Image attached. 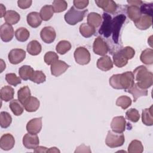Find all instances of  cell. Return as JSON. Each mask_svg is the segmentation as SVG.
Listing matches in <instances>:
<instances>
[{"instance_id": "27", "label": "cell", "mask_w": 153, "mask_h": 153, "mask_svg": "<svg viewBox=\"0 0 153 153\" xmlns=\"http://www.w3.org/2000/svg\"><path fill=\"white\" fill-rule=\"evenodd\" d=\"M128 59L119 50L113 56V62L118 68H122L126 66L128 63Z\"/></svg>"}, {"instance_id": "23", "label": "cell", "mask_w": 153, "mask_h": 153, "mask_svg": "<svg viewBox=\"0 0 153 153\" xmlns=\"http://www.w3.org/2000/svg\"><path fill=\"white\" fill-rule=\"evenodd\" d=\"M87 20L88 25L96 29L101 25L102 19L99 13L91 12L88 14Z\"/></svg>"}, {"instance_id": "13", "label": "cell", "mask_w": 153, "mask_h": 153, "mask_svg": "<svg viewBox=\"0 0 153 153\" xmlns=\"http://www.w3.org/2000/svg\"><path fill=\"white\" fill-rule=\"evenodd\" d=\"M14 32L13 26L8 23H4L0 27V36L2 41L7 42L12 40Z\"/></svg>"}, {"instance_id": "43", "label": "cell", "mask_w": 153, "mask_h": 153, "mask_svg": "<svg viewBox=\"0 0 153 153\" xmlns=\"http://www.w3.org/2000/svg\"><path fill=\"white\" fill-rule=\"evenodd\" d=\"M126 117L133 123H136L140 118L139 111L135 108H131L126 112Z\"/></svg>"}, {"instance_id": "4", "label": "cell", "mask_w": 153, "mask_h": 153, "mask_svg": "<svg viewBox=\"0 0 153 153\" xmlns=\"http://www.w3.org/2000/svg\"><path fill=\"white\" fill-rule=\"evenodd\" d=\"M74 59L75 62L81 65H85L89 63L91 56L89 51L84 47L76 48L74 51Z\"/></svg>"}, {"instance_id": "38", "label": "cell", "mask_w": 153, "mask_h": 153, "mask_svg": "<svg viewBox=\"0 0 153 153\" xmlns=\"http://www.w3.org/2000/svg\"><path fill=\"white\" fill-rule=\"evenodd\" d=\"M72 47L71 44L66 40H62L56 45V51L60 54H65L69 51Z\"/></svg>"}, {"instance_id": "25", "label": "cell", "mask_w": 153, "mask_h": 153, "mask_svg": "<svg viewBox=\"0 0 153 153\" xmlns=\"http://www.w3.org/2000/svg\"><path fill=\"white\" fill-rule=\"evenodd\" d=\"M127 14L129 19L135 22L142 15V13L140 9V7L137 5H130L127 8Z\"/></svg>"}, {"instance_id": "20", "label": "cell", "mask_w": 153, "mask_h": 153, "mask_svg": "<svg viewBox=\"0 0 153 153\" xmlns=\"http://www.w3.org/2000/svg\"><path fill=\"white\" fill-rule=\"evenodd\" d=\"M24 108L27 112H32L36 111L40 105L39 100L35 97L30 96L24 103Z\"/></svg>"}, {"instance_id": "19", "label": "cell", "mask_w": 153, "mask_h": 153, "mask_svg": "<svg viewBox=\"0 0 153 153\" xmlns=\"http://www.w3.org/2000/svg\"><path fill=\"white\" fill-rule=\"evenodd\" d=\"M97 67L103 71H108L113 68V63L108 56H103L97 61Z\"/></svg>"}, {"instance_id": "48", "label": "cell", "mask_w": 153, "mask_h": 153, "mask_svg": "<svg viewBox=\"0 0 153 153\" xmlns=\"http://www.w3.org/2000/svg\"><path fill=\"white\" fill-rule=\"evenodd\" d=\"M74 6L78 10H82L87 7L89 1L87 0H74Z\"/></svg>"}, {"instance_id": "28", "label": "cell", "mask_w": 153, "mask_h": 153, "mask_svg": "<svg viewBox=\"0 0 153 153\" xmlns=\"http://www.w3.org/2000/svg\"><path fill=\"white\" fill-rule=\"evenodd\" d=\"M20 19V14L14 10H8L7 11L5 16L4 20L6 23L9 25H15L19 22Z\"/></svg>"}, {"instance_id": "21", "label": "cell", "mask_w": 153, "mask_h": 153, "mask_svg": "<svg viewBox=\"0 0 153 153\" xmlns=\"http://www.w3.org/2000/svg\"><path fill=\"white\" fill-rule=\"evenodd\" d=\"M28 25L33 28L39 26L42 23V19L39 13L37 12H31L29 13L26 17Z\"/></svg>"}, {"instance_id": "6", "label": "cell", "mask_w": 153, "mask_h": 153, "mask_svg": "<svg viewBox=\"0 0 153 153\" xmlns=\"http://www.w3.org/2000/svg\"><path fill=\"white\" fill-rule=\"evenodd\" d=\"M103 23L99 32L104 37L108 38L112 34V17L107 13L103 14Z\"/></svg>"}, {"instance_id": "7", "label": "cell", "mask_w": 153, "mask_h": 153, "mask_svg": "<svg viewBox=\"0 0 153 153\" xmlns=\"http://www.w3.org/2000/svg\"><path fill=\"white\" fill-rule=\"evenodd\" d=\"M120 81L122 89L127 91L131 88L134 84V78L133 72L131 71H127L121 74Z\"/></svg>"}, {"instance_id": "46", "label": "cell", "mask_w": 153, "mask_h": 153, "mask_svg": "<svg viewBox=\"0 0 153 153\" xmlns=\"http://www.w3.org/2000/svg\"><path fill=\"white\" fill-rule=\"evenodd\" d=\"M120 74H114L109 78L110 85L115 89H122L120 81Z\"/></svg>"}, {"instance_id": "1", "label": "cell", "mask_w": 153, "mask_h": 153, "mask_svg": "<svg viewBox=\"0 0 153 153\" xmlns=\"http://www.w3.org/2000/svg\"><path fill=\"white\" fill-rule=\"evenodd\" d=\"M134 78L137 85L143 89H148L153 84V74L143 65L137 67L133 71Z\"/></svg>"}, {"instance_id": "10", "label": "cell", "mask_w": 153, "mask_h": 153, "mask_svg": "<svg viewBox=\"0 0 153 153\" xmlns=\"http://www.w3.org/2000/svg\"><path fill=\"white\" fill-rule=\"evenodd\" d=\"M41 39L47 44H51L54 41L56 33L54 29L51 26H45L42 29L40 32Z\"/></svg>"}, {"instance_id": "29", "label": "cell", "mask_w": 153, "mask_h": 153, "mask_svg": "<svg viewBox=\"0 0 153 153\" xmlns=\"http://www.w3.org/2000/svg\"><path fill=\"white\" fill-rule=\"evenodd\" d=\"M142 123L148 126H152L153 124V116H152V106L149 108L144 109L142 113Z\"/></svg>"}, {"instance_id": "53", "label": "cell", "mask_w": 153, "mask_h": 153, "mask_svg": "<svg viewBox=\"0 0 153 153\" xmlns=\"http://www.w3.org/2000/svg\"><path fill=\"white\" fill-rule=\"evenodd\" d=\"M0 9H1V14H0V17L2 18V17H4L7 11H6V8L3 5V4H0Z\"/></svg>"}, {"instance_id": "49", "label": "cell", "mask_w": 153, "mask_h": 153, "mask_svg": "<svg viewBox=\"0 0 153 153\" xmlns=\"http://www.w3.org/2000/svg\"><path fill=\"white\" fill-rule=\"evenodd\" d=\"M140 9L141 11L142 14H148L152 16V4H142V5L140 7Z\"/></svg>"}, {"instance_id": "44", "label": "cell", "mask_w": 153, "mask_h": 153, "mask_svg": "<svg viewBox=\"0 0 153 153\" xmlns=\"http://www.w3.org/2000/svg\"><path fill=\"white\" fill-rule=\"evenodd\" d=\"M5 80L10 85L16 87L21 83V79L14 73H9L5 75Z\"/></svg>"}, {"instance_id": "30", "label": "cell", "mask_w": 153, "mask_h": 153, "mask_svg": "<svg viewBox=\"0 0 153 153\" xmlns=\"http://www.w3.org/2000/svg\"><path fill=\"white\" fill-rule=\"evenodd\" d=\"M27 51L32 56L38 55L42 50L41 45L36 40L31 41L27 45Z\"/></svg>"}, {"instance_id": "31", "label": "cell", "mask_w": 153, "mask_h": 153, "mask_svg": "<svg viewBox=\"0 0 153 153\" xmlns=\"http://www.w3.org/2000/svg\"><path fill=\"white\" fill-rule=\"evenodd\" d=\"M34 71H35L30 66L23 65L19 68V74L22 79L26 81L30 79Z\"/></svg>"}, {"instance_id": "22", "label": "cell", "mask_w": 153, "mask_h": 153, "mask_svg": "<svg viewBox=\"0 0 153 153\" xmlns=\"http://www.w3.org/2000/svg\"><path fill=\"white\" fill-rule=\"evenodd\" d=\"M127 91L133 95L134 102H136L137 99L140 97L146 96L148 95V90L146 89L141 88L136 83H134L133 87Z\"/></svg>"}, {"instance_id": "9", "label": "cell", "mask_w": 153, "mask_h": 153, "mask_svg": "<svg viewBox=\"0 0 153 153\" xmlns=\"http://www.w3.org/2000/svg\"><path fill=\"white\" fill-rule=\"evenodd\" d=\"M8 60L11 64L17 65L21 63L26 57V52L21 48L11 50L8 55Z\"/></svg>"}, {"instance_id": "26", "label": "cell", "mask_w": 153, "mask_h": 153, "mask_svg": "<svg viewBox=\"0 0 153 153\" xmlns=\"http://www.w3.org/2000/svg\"><path fill=\"white\" fill-rule=\"evenodd\" d=\"M9 107L16 116H19L22 115L24 111L23 104L19 100L17 99L11 100L10 103Z\"/></svg>"}, {"instance_id": "36", "label": "cell", "mask_w": 153, "mask_h": 153, "mask_svg": "<svg viewBox=\"0 0 153 153\" xmlns=\"http://www.w3.org/2000/svg\"><path fill=\"white\" fill-rule=\"evenodd\" d=\"M143 151V146L142 142L138 140H133L128 146L129 153H142Z\"/></svg>"}, {"instance_id": "15", "label": "cell", "mask_w": 153, "mask_h": 153, "mask_svg": "<svg viewBox=\"0 0 153 153\" xmlns=\"http://www.w3.org/2000/svg\"><path fill=\"white\" fill-rule=\"evenodd\" d=\"M135 26L140 30H146L150 27L152 23V16L142 14L141 16L135 22Z\"/></svg>"}, {"instance_id": "33", "label": "cell", "mask_w": 153, "mask_h": 153, "mask_svg": "<svg viewBox=\"0 0 153 153\" xmlns=\"http://www.w3.org/2000/svg\"><path fill=\"white\" fill-rule=\"evenodd\" d=\"M140 59L145 65L153 63V50L151 48H146L143 50L140 56Z\"/></svg>"}, {"instance_id": "42", "label": "cell", "mask_w": 153, "mask_h": 153, "mask_svg": "<svg viewBox=\"0 0 153 153\" xmlns=\"http://www.w3.org/2000/svg\"><path fill=\"white\" fill-rule=\"evenodd\" d=\"M30 80L36 84H41L45 81L46 76L41 71H35L33 72Z\"/></svg>"}, {"instance_id": "41", "label": "cell", "mask_w": 153, "mask_h": 153, "mask_svg": "<svg viewBox=\"0 0 153 153\" xmlns=\"http://www.w3.org/2000/svg\"><path fill=\"white\" fill-rule=\"evenodd\" d=\"M52 5L54 13L63 12L65 11L68 7V3L64 0H54Z\"/></svg>"}, {"instance_id": "2", "label": "cell", "mask_w": 153, "mask_h": 153, "mask_svg": "<svg viewBox=\"0 0 153 153\" xmlns=\"http://www.w3.org/2000/svg\"><path fill=\"white\" fill-rule=\"evenodd\" d=\"M87 11L88 10H80L76 9L74 6H72L65 14V20L70 25H75L83 20Z\"/></svg>"}, {"instance_id": "3", "label": "cell", "mask_w": 153, "mask_h": 153, "mask_svg": "<svg viewBox=\"0 0 153 153\" xmlns=\"http://www.w3.org/2000/svg\"><path fill=\"white\" fill-rule=\"evenodd\" d=\"M125 141L124 135L123 133H116L113 131H108L106 139V145L110 148H117L122 146Z\"/></svg>"}, {"instance_id": "14", "label": "cell", "mask_w": 153, "mask_h": 153, "mask_svg": "<svg viewBox=\"0 0 153 153\" xmlns=\"http://www.w3.org/2000/svg\"><path fill=\"white\" fill-rule=\"evenodd\" d=\"M126 121L123 116H117L113 118L111 123L112 130L116 133H123L126 130Z\"/></svg>"}, {"instance_id": "45", "label": "cell", "mask_w": 153, "mask_h": 153, "mask_svg": "<svg viewBox=\"0 0 153 153\" xmlns=\"http://www.w3.org/2000/svg\"><path fill=\"white\" fill-rule=\"evenodd\" d=\"M44 59L45 63L47 65H50L56 60H59V56L56 53L53 51H48L45 54Z\"/></svg>"}, {"instance_id": "5", "label": "cell", "mask_w": 153, "mask_h": 153, "mask_svg": "<svg viewBox=\"0 0 153 153\" xmlns=\"http://www.w3.org/2000/svg\"><path fill=\"white\" fill-rule=\"evenodd\" d=\"M126 20V16L120 14L115 16L112 21V34L114 41L117 44L118 42L120 29Z\"/></svg>"}, {"instance_id": "52", "label": "cell", "mask_w": 153, "mask_h": 153, "mask_svg": "<svg viewBox=\"0 0 153 153\" xmlns=\"http://www.w3.org/2000/svg\"><path fill=\"white\" fill-rule=\"evenodd\" d=\"M127 2L130 4V5H137V6H139L140 7L142 4L143 3L142 1H127Z\"/></svg>"}, {"instance_id": "11", "label": "cell", "mask_w": 153, "mask_h": 153, "mask_svg": "<svg viewBox=\"0 0 153 153\" xmlns=\"http://www.w3.org/2000/svg\"><path fill=\"white\" fill-rule=\"evenodd\" d=\"M39 143V137L36 134L26 133L23 137V144L27 149H35Z\"/></svg>"}, {"instance_id": "16", "label": "cell", "mask_w": 153, "mask_h": 153, "mask_svg": "<svg viewBox=\"0 0 153 153\" xmlns=\"http://www.w3.org/2000/svg\"><path fill=\"white\" fill-rule=\"evenodd\" d=\"M42 128V117L33 118L26 124V130L32 134H38Z\"/></svg>"}, {"instance_id": "50", "label": "cell", "mask_w": 153, "mask_h": 153, "mask_svg": "<svg viewBox=\"0 0 153 153\" xmlns=\"http://www.w3.org/2000/svg\"><path fill=\"white\" fill-rule=\"evenodd\" d=\"M31 0H19L17 1V4L19 8L22 9H26L29 8L32 5Z\"/></svg>"}, {"instance_id": "47", "label": "cell", "mask_w": 153, "mask_h": 153, "mask_svg": "<svg viewBox=\"0 0 153 153\" xmlns=\"http://www.w3.org/2000/svg\"><path fill=\"white\" fill-rule=\"evenodd\" d=\"M120 50L128 59V60L131 59L133 57H134V56L135 55L134 50L132 47H129V46L123 47Z\"/></svg>"}, {"instance_id": "35", "label": "cell", "mask_w": 153, "mask_h": 153, "mask_svg": "<svg viewBox=\"0 0 153 153\" xmlns=\"http://www.w3.org/2000/svg\"><path fill=\"white\" fill-rule=\"evenodd\" d=\"M31 96L30 90L27 85L20 88L17 91L18 99L23 104Z\"/></svg>"}, {"instance_id": "54", "label": "cell", "mask_w": 153, "mask_h": 153, "mask_svg": "<svg viewBox=\"0 0 153 153\" xmlns=\"http://www.w3.org/2000/svg\"><path fill=\"white\" fill-rule=\"evenodd\" d=\"M47 152H60V150L57 149L56 147H51L48 148Z\"/></svg>"}, {"instance_id": "40", "label": "cell", "mask_w": 153, "mask_h": 153, "mask_svg": "<svg viewBox=\"0 0 153 153\" xmlns=\"http://www.w3.org/2000/svg\"><path fill=\"white\" fill-rule=\"evenodd\" d=\"M131 105V99L127 96H121L116 100V105L120 106L123 109H126Z\"/></svg>"}, {"instance_id": "8", "label": "cell", "mask_w": 153, "mask_h": 153, "mask_svg": "<svg viewBox=\"0 0 153 153\" xmlns=\"http://www.w3.org/2000/svg\"><path fill=\"white\" fill-rule=\"evenodd\" d=\"M93 50L95 54L99 56H105L109 51L108 44L103 39L100 37H97L93 42Z\"/></svg>"}, {"instance_id": "17", "label": "cell", "mask_w": 153, "mask_h": 153, "mask_svg": "<svg viewBox=\"0 0 153 153\" xmlns=\"http://www.w3.org/2000/svg\"><path fill=\"white\" fill-rule=\"evenodd\" d=\"M15 144V140L13 136L10 133L3 134L0 139V148L4 151L11 149Z\"/></svg>"}, {"instance_id": "18", "label": "cell", "mask_w": 153, "mask_h": 153, "mask_svg": "<svg viewBox=\"0 0 153 153\" xmlns=\"http://www.w3.org/2000/svg\"><path fill=\"white\" fill-rule=\"evenodd\" d=\"M95 3L105 12L111 14L115 13L117 8V4L111 0H96Z\"/></svg>"}, {"instance_id": "51", "label": "cell", "mask_w": 153, "mask_h": 153, "mask_svg": "<svg viewBox=\"0 0 153 153\" xmlns=\"http://www.w3.org/2000/svg\"><path fill=\"white\" fill-rule=\"evenodd\" d=\"M48 148L45 146H38L34 149V152H47Z\"/></svg>"}, {"instance_id": "34", "label": "cell", "mask_w": 153, "mask_h": 153, "mask_svg": "<svg viewBox=\"0 0 153 153\" xmlns=\"http://www.w3.org/2000/svg\"><path fill=\"white\" fill-rule=\"evenodd\" d=\"M79 32L84 37L89 38L95 33L96 30L87 23H84L79 26Z\"/></svg>"}, {"instance_id": "32", "label": "cell", "mask_w": 153, "mask_h": 153, "mask_svg": "<svg viewBox=\"0 0 153 153\" xmlns=\"http://www.w3.org/2000/svg\"><path fill=\"white\" fill-rule=\"evenodd\" d=\"M54 10L52 5H45L42 7L40 10V16L44 21L49 20L53 16Z\"/></svg>"}, {"instance_id": "37", "label": "cell", "mask_w": 153, "mask_h": 153, "mask_svg": "<svg viewBox=\"0 0 153 153\" xmlns=\"http://www.w3.org/2000/svg\"><path fill=\"white\" fill-rule=\"evenodd\" d=\"M30 36L29 30L25 27H19L15 32V36L17 41L20 42L26 41Z\"/></svg>"}, {"instance_id": "24", "label": "cell", "mask_w": 153, "mask_h": 153, "mask_svg": "<svg viewBox=\"0 0 153 153\" xmlns=\"http://www.w3.org/2000/svg\"><path fill=\"white\" fill-rule=\"evenodd\" d=\"M14 95V91L13 87L9 85H5L1 88L0 91V97L2 100L9 102L11 100Z\"/></svg>"}, {"instance_id": "39", "label": "cell", "mask_w": 153, "mask_h": 153, "mask_svg": "<svg viewBox=\"0 0 153 153\" xmlns=\"http://www.w3.org/2000/svg\"><path fill=\"white\" fill-rule=\"evenodd\" d=\"M12 122V117L11 115L5 111H2L0 113V125L2 128L8 127Z\"/></svg>"}, {"instance_id": "12", "label": "cell", "mask_w": 153, "mask_h": 153, "mask_svg": "<svg viewBox=\"0 0 153 153\" xmlns=\"http://www.w3.org/2000/svg\"><path fill=\"white\" fill-rule=\"evenodd\" d=\"M69 68V65L64 61L57 60L51 65V74L54 76H59L63 74Z\"/></svg>"}]
</instances>
